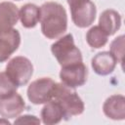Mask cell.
<instances>
[{
  "mask_svg": "<svg viewBox=\"0 0 125 125\" xmlns=\"http://www.w3.org/2000/svg\"><path fill=\"white\" fill-rule=\"evenodd\" d=\"M41 31L48 39H57L67 28V15L62 5L46 2L40 7Z\"/></svg>",
  "mask_w": 125,
  "mask_h": 125,
  "instance_id": "6da1fadb",
  "label": "cell"
},
{
  "mask_svg": "<svg viewBox=\"0 0 125 125\" xmlns=\"http://www.w3.org/2000/svg\"><path fill=\"white\" fill-rule=\"evenodd\" d=\"M51 101H55L60 104L64 112L65 120L72 116L80 115L84 111V103L78 94L62 83L55 82Z\"/></svg>",
  "mask_w": 125,
  "mask_h": 125,
  "instance_id": "7a4b0ae2",
  "label": "cell"
},
{
  "mask_svg": "<svg viewBox=\"0 0 125 125\" xmlns=\"http://www.w3.org/2000/svg\"><path fill=\"white\" fill-rule=\"evenodd\" d=\"M51 51L61 66L82 62L81 51L75 46L72 34L68 33L58 39L51 46Z\"/></svg>",
  "mask_w": 125,
  "mask_h": 125,
  "instance_id": "3957f363",
  "label": "cell"
},
{
  "mask_svg": "<svg viewBox=\"0 0 125 125\" xmlns=\"http://www.w3.org/2000/svg\"><path fill=\"white\" fill-rule=\"evenodd\" d=\"M70 8L73 23L81 28L90 26L97 14V8L91 0H66Z\"/></svg>",
  "mask_w": 125,
  "mask_h": 125,
  "instance_id": "277c9868",
  "label": "cell"
},
{
  "mask_svg": "<svg viewBox=\"0 0 125 125\" xmlns=\"http://www.w3.org/2000/svg\"><path fill=\"white\" fill-rule=\"evenodd\" d=\"M6 73L18 87L23 86L32 76L33 65L27 58L18 56L8 62L6 65Z\"/></svg>",
  "mask_w": 125,
  "mask_h": 125,
  "instance_id": "5b68a950",
  "label": "cell"
},
{
  "mask_svg": "<svg viewBox=\"0 0 125 125\" xmlns=\"http://www.w3.org/2000/svg\"><path fill=\"white\" fill-rule=\"evenodd\" d=\"M54 80L49 77H42L30 83L27 88V98L34 104H42L52 100Z\"/></svg>",
  "mask_w": 125,
  "mask_h": 125,
  "instance_id": "8992f818",
  "label": "cell"
},
{
  "mask_svg": "<svg viewBox=\"0 0 125 125\" xmlns=\"http://www.w3.org/2000/svg\"><path fill=\"white\" fill-rule=\"evenodd\" d=\"M87 76L88 69L82 62L62 66L60 71V79L62 83L71 89L83 86L87 81Z\"/></svg>",
  "mask_w": 125,
  "mask_h": 125,
  "instance_id": "52a82bcc",
  "label": "cell"
},
{
  "mask_svg": "<svg viewBox=\"0 0 125 125\" xmlns=\"http://www.w3.org/2000/svg\"><path fill=\"white\" fill-rule=\"evenodd\" d=\"M21 44L19 30L11 28L0 32V62H6L15 53Z\"/></svg>",
  "mask_w": 125,
  "mask_h": 125,
  "instance_id": "ba28073f",
  "label": "cell"
},
{
  "mask_svg": "<svg viewBox=\"0 0 125 125\" xmlns=\"http://www.w3.org/2000/svg\"><path fill=\"white\" fill-rule=\"evenodd\" d=\"M24 108V101L17 92L6 98L0 99V115L3 118L8 119L18 117Z\"/></svg>",
  "mask_w": 125,
  "mask_h": 125,
  "instance_id": "9c48e42d",
  "label": "cell"
},
{
  "mask_svg": "<svg viewBox=\"0 0 125 125\" xmlns=\"http://www.w3.org/2000/svg\"><path fill=\"white\" fill-rule=\"evenodd\" d=\"M104 113L113 120H123L125 118V98L123 95H112L108 97L103 105Z\"/></svg>",
  "mask_w": 125,
  "mask_h": 125,
  "instance_id": "30bf717a",
  "label": "cell"
},
{
  "mask_svg": "<svg viewBox=\"0 0 125 125\" xmlns=\"http://www.w3.org/2000/svg\"><path fill=\"white\" fill-rule=\"evenodd\" d=\"M116 60L113 55L109 51H104L98 53L92 59V67L94 71L99 75H108L110 74L115 66H116Z\"/></svg>",
  "mask_w": 125,
  "mask_h": 125,
  "instance_id": "8fae6325",
  "label": "cell"
},
{
  "mask_svg": "<svg viewBox=\"0 0 125 125\" xmlns=\"http://www.w3.org/2000/svg\"><path fill=\"white\" fill-rule=\"evenodd\" d=\"M19 21V9L12 2L0 3V32L13 28Z\"/></svg>",
  "mask_w": 125,
  "mask_h": 125,
  "instance_id": "7c38bea8",
  "label": "cell"
},
{
  "mask_svg": "<svg viewBox=\"0 0 125 125\" xmlns=\"http://www.w3.org/2000/svg\"><path fill=\"white\" fill-rule=\"evenodd\" d=\"M121 25L120 14L112 9L104 10L99 19V26L107 34L113 35Z\"/></svg>",
  "mask_w": 125,
  "mask_h": 125,
  "instance_id": "4fadbf2b",
  "label": "cell"
},
{
  "mask_svg": "<svg viewBox=\"0 0 125 125\" xmlns=\"http://www.w3.org/2000/svg\"><path fill=\"white\" fill-rule=\"evenodd\" d=\"M42 122L46 125L58 124L64 118V112L59 103L55 101H49L45 104L41 110Z\"/></svg>",
  "mask_w": 125,
  "mask_h": 125,
  "instance_id": "5bb4252c",
  "label": "cell"
},
{
  "mask_svg": "<svg viewBox=\"0 0 125 125\" xmlns=\"http://www.w3.org/2000/svg\"><path fill=\"white\" fill-rule=\"evenodd\" d=\"M19 19L23 27L32 28L40 21V8L35 4L27 3L19 11Z\"/></svg>",
  "mask_w": 125,
  "mask_h": 125,
  "instance_id": "9a60e30c",
  "label": "cell"
},
{
  "mask_svg": "<svg viewBox=\"0 0 125 125\" xmlns=\"http://www.w3.org/2000/svg\"><path fill=\"white\" fill-rule=\"evenodd\" d=\"M107 39L108 35L99 25L92 26L86 34V41L88 45L95 49L104 47L107 43Z\"/></svg>",
  "mask_w": 125,
  "mask_h": 125,
  "instance_id": "2e32d148",
  "label": "cell"
},
{
  "mask_svg": "<svg viewBox=\"0 0 125 125\" xmlns=\"http://www.w3.org/2000/svg\"><path fill=\"white\" fill-rule=\"evenodd\" d=\"M18 86L11 80L6 71L0 72V99L6 98L17 92Z\"/></svg>",
  "mask_w": 125,
  "mask_h": 125,
  "instance_id": "e0dca14e",
  "label": "cell"
},
{
  "mask_svg": "<svg viewBox=\"0 0 125 125\" xmlns=\"http://www.w3.org/2000/svg\"><path fill=\"white\" fill-rule=\"evenodd\" d=\"M110 53L115 58L116 62L119 63L123 62L124 54V35L116 37L110 44Z\"/></svg>",
  "mask_w": 125,
  "mask_h": 125,
  "instance_id": "ac0fdd59",
  "label": "cell"
},
{
  "mask_svg": "<svg viewBox=\"0 0 125 125\" xmlns=\"http://www.w3.org/2000/svg\"><path fill=\"white\" fill-rule=\"evenodd\" d=\"M32 124V123H35V124H38L40 123V120L34 116V115H22V116H20L16 121H15V124Z\"/></svg>",
  "mask_w": 125,
  "mask_h": 125,
  "instance_id": "d6986e66",
  "label": "cell"
},
{
  "mask_svg": "<svg viewBox=\"0 0 125 125\" xmlns=\"http://www.w3.org/2000/svg\"><path fill=\"white\" fill-rule=\"evenodd\" d=\"M16 1H21V0H16Z\"/></svg>",
  "mask_w": 125,
  "mask_h": 125,
  "instance_id": "ffe728a7",
  "label": "cell"
}]
</instances>
